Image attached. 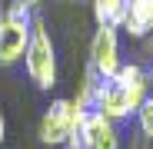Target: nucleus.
I'll list each match as a JSON object with an SVG mask.
<instances>
[{
  "label": "nucleus",
  "mask_w": 153,
  "mask_h": 149,
  "mask_svg": "<svg viewBox=\"0 0 153 149\" xmlns=\"http://www.w3.org/2000/svg\"><path fill=\"white\" fill-rule=\"evenodd\" d=\"M126 7H130V0H93V17H97V23L120 27Z\"/></svg>",
  "instance_id": "6e6552de"
},
{
  "label": "nucleus",
  "mask_w": 153,
  "mask_h": 149,
  "mask_svg": "<svg viewBox=\"0 0 153 149\" xmlns=\"http://www.w3.org/2000/svg\"><path fill=\"white\" fill-rule=\"evenodd\" d=\"M120 27H107V23H97V33L90 40V70L97 73L100 80L117 76V70L123 66L120 60Z\"/></svg>",
  "instance_id": "423d86ee"
},
{
  "label": "nucleus",
  "mask_w": 153,
  "mask_h": 149,
  "mask_svg": "<svg viewBox=\"0 0 153 149\" xmlns=\"http://www.w3.org/2000/svg\"><path fill=\"white\" fill-rule=\"evenodd\" d=\"M67 149H120L117 123L103 116L100 109H87L80 129L67 139Z\"/></svg>",
  "instance_id": "39448f33"
},
{
  "label": "nucleus",
  "mask_w": 153,
  "mask_h": 149,
  "mask_svg": "<svg viewBox=\"0 0 153 149\" xmlns=\"http://www.w3.org/2000/svg\"><path fill=\"white\" fill-rule=\"evenodd\" d=\"M17 4H23V7H30V10H33V7L40 4V0H17Z\"/></svg>",
  "instance_id": "9b49d317"
},
{
  "label": "nucleus",
  "mask_w": 153,
  "mask_h": 149,
  "mask_svg": "<svg viewBox=\"0 0 153 149\" xmlns=\"http://www.w3.org/2000/svg\"><path fill=\"white\" fill-rule=\"evenodd\" d=\"M137 123H140V133L153 139V96H146L143 106L137 109Z\"/></svg>",
  "instance_id": "1a4fd4ad"
},
{
  "label": "nucleus",
  "mask_w": 153,
  "mask_h": 149,
  "mask_svg": "<svg viewBox=\"0 0 153 149\" xmlns=\"http://www.w3.org/2000/svg\"><path fill=\"white\" fill-rule=\"evenodd\" d=\"M150 96V73L137 63H123L117 70V76L103 80L97 90L93 109H100L103 116L117 119H130L137 116V109L143 106V99Z\"/></svg>",
  "instance_id": "f257e3e1"
},
{
  "label": "nucleus",
  "mask_w": 153,
  "mask_h": 149,
  "mask_svg": "<svg viewBox=\"0 0 153 149\" xmlns=\"http://www.w3.org/2000/svg\"><path fill=\"white\" fill-rule=\"evenodd\" d=\"M4 139H7V119H4V113H0V146H4Z\"/></svg>",
  "instance_id": "9d476101"
},
{
  "label": "nucleus",
  "mask_w": 153,
  "mask_h": 149,
  "mask_svg": "<svg viewBox=\"0 0 153 149\" xmlns=\"http://www.w3.org/2000/svg\"><path fill=\"white\" fill-rule=\"evenodd\" d=\"M120 30H123L126 37H137V40L150 37V33H153V0H130Z\"/></svg>",
  "instance_id": "0eeeda50"
},
{
  "label": "nucleus",
  "mask_w": 153,
  "mask_h": 149,
  "mask_svg": "<svg viewBox=\"0 0 153 149\" xmlns=\"http://www.w3.org/2000/svg\"><path fill=\"white\" fill-rule=\"evenodd\" d=\"M87 116V106H76L73 99H53L43 116H40V142L43 146H67V139L80 129V123Z\"/></svg>",
  "instance_id": "20e7f679"
},
{
  "label": "nucleus",
  "mask_w": 153,
  "mask_h": 149,
  "mask_svg": "<svg viewBox=\"0 0 153 149\" xmlns=\"http://www.w3.org/2000/svg\"><path fill=\"white\" fill-rule=\"evenodd\" d=\"M33 10L13 4L0 10V66H10L17 60H23L27 53V43H30V30H33Z\"/></svg>",
  "instance_id": "f03ea898"
},
{
  "label": "nucleus",
  "mask_w": 153,
  "mask_h": 149,
  "mask_svg": "<svg viewBox=\"0 0 153 149\" xmlns=\"http://www.w3.org/2000/svg\"><path fill=\"white\" fill-rule=\"evenodd\" d=\"M150 86H153V66H150Z\"/></svg>",
  "instance_id": "f8f14e48"
},
{
  "label": "nucleus",
  "mask_w": 153,
  "mask_h": 149,
  "mask_svg": "<svg viewBox=\"0 0 153 149\" xmlns=\"http://www.w3.org/2000/svg\"><path fill=\"white\" fill-rule=\"evenodd\" d=\"M23 66H27V76L37 90L57 86V46L50 40V30L43 27V20H33L30 43H27V53H23Z\"/></svg>",
  "instance_id": "7ed1b4c3"
}]
</instances>
